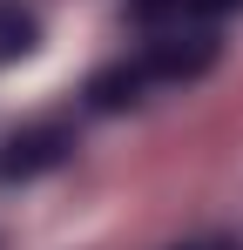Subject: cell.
<instances>
[{
  "label": "cell",
  "mask_w": 243,
  "mask_h": 250,
  "mask_svg": "<svg viewBox=\"0 0 243 250\" xmlns=\"http://www.w3.org/2000/svg\"><path fill=\"white\" fill-rule=\"evenodd\" d=\"M142 88H149V68L135 61V68H108V75H95V82H88V102H95V108H122V102H135Z\"/></svg>",
  "instance_id": "2"
},
{
  "label": "cell",
  "mask_w": 243,
  "mask_h": 250,
  "mask_svg": "<svg viewBox=\"0 0 243 250\" xmlns=\"http://www.w3.org/2000/svg\"><path fill=\"white\" fill-rule=\"evenodd\" d=\"M68 149H75V135H68V128H54V122L20 128V135H7V142H0V176H7V183L47 176V169L68 163Z\"/></svg>",
  "instance_id": "1"
},
{
  "label": "cell",
  "mask_w": 243,
  "mask_h": 250,
  "mask_svg": "<svg viewBox=\"0 0 243 250\" xmlns=\"http://www.w3.org/2000/svg\"><path fill=\"white\" fill-rule=\"evenodd\" d=\"M230 7H243V0H182V14H189V21H223V14H230Z\"/></svg>",
  "instance_id": "4"
},
{
  "label": "cell",
  "mask_w": 243,
  "mask_h": 250,
  "mask_svg": "<svg viewBox=\"0 0 243 250\" xmlns=\"http://www.w3.org/2000/svg\"><path fill=\"white\" fill-rule=\"evenodd\" d=\"M27 47H34V14L20 0H0V61L7 54H27Z\"/></svg>",
  "instance_id": "3"
}]
</instances>
